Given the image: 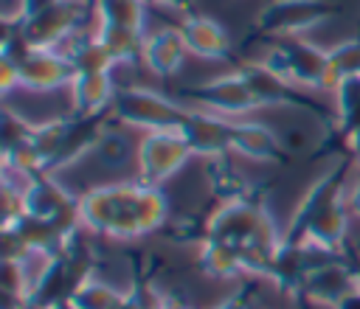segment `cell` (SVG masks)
I'll list each match as a JSON object with an SVG mask.
<instances>
[{
    "label": "cell",
    "mask_w": 360,
    "mask_h": 309,
    "mask_svg": "<svg viewBox=\"0 0 360 309\" xmlns=\"http://www.w3.org/2000/svg\"><path fill=\"white\" fill-rule=\"evenodd\" d=\"M250 298H253L250 289H239V292H233L231 298H225L222 303H217L214 309H253V306H250Z\"/></svg>",
    "instance_id": "cell-28"
},
{
    "label": "cell",
    "mask_w": 360,
    "mask_h": 309,
    "mask_svg": "<svg viewBox=\"0 0 360 309\" xmlns=\"http://www.w3.org/2000/svg\"><path fill=\"white\" fill-rule=\"evenodd\" d=\"M346 154H352V160L360 166V135H354V138L349 140V149H346Z\"/></svg>",
    "instance_id": "cell-33"
},
{
    "label": "cell",
    "mask_w": 360,
    "mask_h": 309,
    "mask_svg": "<svg viewBox=\"0 0 360 309\" xmlns=\"http://www.w3.org/2000/svg\"><path fill=\"white\" fill-rule=\"evenodd\" d=\"M93 11V3H82V0H62L28 20H20V31L22 39L34 48H62L73 34L82 31L87 14Z\"/></svg>",
    "instance_id": "cell-13"
},
{
    "label": "cell",
    "mask_w": 360,
    "mask_h": 309,
    "mask_svg": "<svg viewBox=\"0 0 360 309\" xmlns=\"http://www.w3.org/2000/svg\"><path fill=\"white\" fill-rule=\"evenodd\" d=\"M214 242H225L242 253L248 278H267L270 261L284 239L278 233L273 213L267 211L262 197L245 194L236 199L219 202L208 216H205V236Z\"/></svg>",
    "instance_id": "cell-2"
},
{
    "label": "cell",
    "mask_w": 360,
    "mask_h": 309,
    "mask_svg": "<svg viewBox=\"0 0 360 309\" xmlns=\"http://www.w3.org/2000/svg\"><path fill=\"white\" fill-rule=\"evenodd\" d=\"M262 62L273 73H278L281 79H287L304 90H332L326 48H321L315 42H307L298 37L273 39L267 48V56Z\"/></svg>",
    "instance_id": "cell-7"
},
{
    "label": "cell",
    "mask_w": 360,
    "mask_h": 309,
    "mask_svg": "<svg viewBox=\"0 0 360 309\" xmlns=\"http://www.w3.org/2000/svg\"><path fill=\"white\" fill-rule=\"evenodd\" d=\"M180 135L188 140L191 152L200 157H225L231 152V140H233V118L228 115H217L208 110H188Z\"/></svg>",
    "instance_id": "cell-14"
},
{
    "label": "cell",
    "mask_w": 360,
    "mask_h": 309,
    "mask_svg": "<svg viewBox=\"0 0 360 309\" xmlns=\"http://www.w3.org/2000/svg\"><path fill=\"white\" fill-rule=\"evenodd\" d=\"M352 289H357V281H354V272L352 267L346 264V258L312 272L307 278V284L301 287L298 298L301 303H309V306H329L335 309L340 298H346Z\"/></svg>",
    "instance_id": "cell-18"
},
{
    "label": "cell",
    "mask_w": 360,
    "mask_h": 309,
    "mask_svg": "<svg viewBox=\"0 0 360 309\" xmlns=\"http://www.w3.org/2000/svg\"><path fill=\"white\" fill-rule=\"evenodd\" d=\"M79 222L96 236L141 239L169 225V197L163 185H149L138 177L104 183L79 194Z\"/></svg>",
    "instance_id": "cell-1"
},
{
    "label": "cell",
    "mask_w": 360,
    "mask_h": 309,
    "mask_svg": "<svg viewBox=\"0 0 360 309\" xmlns=\"http://www.w3.org/2000/svg\"><path fill=\"white\" fill-rule=\"evenodd\" d=\"M93 154H96L104 166H110V169H121L124 163L132 160V143H129V138H127L124 132L104 129V135H101V140H98V146H96Z\"/></svg>",
    "instance_id": "cell-27"
},
{
    "label": "cell",
    "mask_w": 360,
    "mask_h": 309,
    "mask_svg": "<svg viewBox=\"0 0 360 309\" xmlns=\"http://www.w3.org/2000/svg\"><path fill=\"white\" fill-rule=\"evenodd\" d=\"M343 11L340 3L335 0H270L267 6L259 8L250 31L245 34L242 45L250 48L262 39H284V37H298L301 31H309Z\"/></svg>",
    "instance_id": "cell-5"
},
{
    "label": "cell",
    "mask_w": 360,
    "mask_h": 309,
    "mask_svg": "<svg viewBox=\"0 0 360 309\" xmlns=\"http://www.w3.org/2000/svg\"><path fill=\"white\" fill-rule=\"evenodd\" d=\"M357 37H360V28H357Z\"/></svg>",
    "instance_id": "cell-35"
},
{
    "label": "cell",
    "mask_w": 360,
    "mask_h": 309,
    "mask_svg": "<svg viewBox=\"0 0 360 309\" xmlns=\"http://www.w3.org/2000/svg\"><path fill=\"white\" fill-rule=\"evenodd\" d=\"M343 258H346V264L352 267L354 281H357V289H360V247H357L354 242H346V244H343Z\"/></svg>",
    "instance_id": "cell-29"
},
{
    "label": "cell",
    "mask_w": 360,
    "mask_h": 309,
    "mask_svg": "<svg viewBox=\"0 0 360 309\" xmlns=\"http://www.w3.org/2000/svg\"><path fill=\"white\" fill-rule=\"evenodd\" d=\"M129 301V289H118L96 275H90L73 295H70V306L73 309H121Z\"/></svg>",
    "instance_id": "cell-25"
},
{
    "label": "cell",
    "mask_w": 360,
    "mask_h": 309,
    "mask_svg": "<svg viewBox=\"0 0 360 309\" xmlns=\"http://www.w3.org/2000/svg\"><path fill=\"white\" fill-rule=\"evenodd\" d=\"M326 56H329V81H332V90H335L338 81L352 79V76H360V37H352V39H343V42L326 48Z\"/></svg>",
    "instance_id": "cell-26"
},
{
    "label": "cell",
    "mask_w": 360,
    "mask_h": 309,
    "mask_svg": "<svg viewBox=\"0 0 360 309\" xmlns=\"http://www.w3.org/2000/svg\"><path fill=\"white\" fill-rule=\"evenodd\" d=\"M177 96L183 101L197 104L200 110H208V112H217V115H228V118L262 110V101H259L256 90L250 87V81L245 79V73L239 67H233L231 73L214 76L208 81L180 87Z\"/></svg>",
    "instance_id": "cell-9"
},
{
    "label": "cell",
    "mask_w": 360,
    "mask_h": 309,
    "mask_svg": "<svg viewBox=\"0 0 360 309\" xmlns=\"http://www.w3.org/2000/svg\"><path fill=\"white\" fill-rule=\"evenodd\" d=\"M197 264L205 275L219 278V281H231V278H248L242 253L225 242H214V239H202L197 244Z\"/></svg>",
    "instance_id": "cell-21"
},
{
    "label": "cell",
    "mask_w": 360,
    "mask_h": 309,
    "mask_svg": "<svg viewBox=\"0 0 360 309\" xmlns=\"http://www.w3.org/2000/svg\"><path fill=\"white\" fill-rule=\"evenodd\" d=\"M17 65V81L28 93H53L62 87H70L76 67L59 48H34L22 45L17 53H11Z\"/></svg>",
    "instance_id": "cell-11"
},
{
    "label": "cell",
    "mask_w": 360,
    "mask_h": 309,
    "mask_svg": "<svg viewBox=\"0 0 360 309\" xmlns=\"http://www.w3.org/2000/svg\"><path fill=\"white\" fill-rule=\"evenodd\" d=\"M188 110L191 107H186L183 101H174L158 90L129 84L118 87L115 101L110 107V118L143 132H180Z\"/></svg>",
    "instance_id": "cell-6"
},
{
    "label": "cell",
    "mask_w": 360,
    "mask_h": 309,
    "mask_svg": "<svg viewBox=\"0 0 360 309\" xmlns=\"http://www.w3.org/2000/svg\"><path fill=\"white\" fill-rule=\"evenodd\" d=\"M354 166L352 154H340L315 183L304 191L292 211L287 242H312L329 250H343L349 242V202H346V174Z\"/></svg>",
    "instance_id": "cell-3"
},
{
    "label": "cell",
    "mask_w": 360,
    "mask_h": 309,
    "mask_svg": "<svg viewBox=\"0 0 360 309\" xmlns=\"http://www.w3.org/2000/svg\"><path fill=\"white\" fill-rule=\"evenodd\" d=\"M68 93L73 115H104L115 101L118 84L112 81V73H76Z\"/></svg>",
    "instance_id": "cell-19"
},
{
    "label": "cell",
    "mask_w": 360,
    "mask_h": 309,
    "mask_svg": "<svg viewBox=\"0 0 360 309\" xmlns=\"http://www.w3.org/2000/svg\"><path fill=\"white\" fill-rule=\"evenodd\" d=\"M231 152L259 163H278V166L290 163V152L281 143V138L259 121H233Z\"/></svg>",
    "instance_id": "cell-17"
},
{
    "label": "cell",
    "mask_w": 360,
    "mask_h": 309,
    "mask_svg": "<svg viewBox=\"0 0 360 309\" xmlns=\"http://www.w3.org/2000/svg\"><path fill=\"white\" fill-rule=\"evenodd\" d=\"M343 258V250H329L312 242H287L281 239L273 261H270V272L267 281L287 298H298L301 287L307 284V278L335 261Z\"/></svg>",
    "instance_id": "cell-8"
},
{
    "label": "cell",
    "mask_w": 360,
    "mask_h": 309,
    "mask_svg": "<svg viewBox=\"0 0 360 309\" xmlns=\"http://www.w3.org/2000/svg\"><path fill=\"white\" fill-rule=\"evenodd\" d=\"M180 34L183 42L188 48V53L200 56V59H211V62H233L239 65L242 59L233 53V45L228 39V31L208 14H194L188 11L180 22Z\"/></svg>",
    "instance_id": "cell-16"
},
{
    "label": "cell",
    "mask_w": 360,
    "mask_h": 309,
    "mask_svg": "<svg viewBox=\"0 0 360 309\" xmlns=\"http://www.w3.org/2000/svg\"><path fill=\"white\" fill-rule=\"evenodd\" d=\"M93 14L98 25H115V28H129V31L143 34L146 0H96Z\"/></svg>",
    "instance_id": "cell-24"
},
{
    "label": "cell",
    "mask_w": 360,
    "mask_h": 309,
    "mask_svg": "<svg viewBox=\"0 0 360 309\" xmlns=\"http://www.w3.org/2000/svg\"><path fill=\"white\" fill-rule=\"evenodd\" d=\"M188 157H194V152L180 132H143L135 146L138 180L149 185H163L188 163Z\"/></svg>",
    "instance_id": "cell-12"
},
{
    "label": "cell",
    "mask_w": 360,
    "mask_h": 309,
    "mask_svg": "<svg viewBox=\"0 0 360 309\" xmlns=\"http://www.w3.org/2000/svg\"><path fill=\"white\" fill-rule=\"evenodd\" d=\"M22 309H56V306H45V303H37V301H28Z\"/></svg>",
    "instance_id": "cell-34"
},
{
    "label": "cell",
    "mask_w": 360,
    "mask_h": 309,
    "mask_svg": "<svg viewBox=\"0 0 360 309\" xmlns=\"http://www.w3.org/2000/svg\"><path fill=\"white\" fill-rule=\"evenodd\" d=\"M188 48L183 42L180 28H160L146 34L143 42V65L158 76V79H172L186 59Z\"/></svg>",
    "instance_id": "cell-20"
},
{
    "label": "cell",
    "mask_w": 360,
    "mask_h": 309,
    "mask_svg": "<svg viewBox=\"0 0 360 309\" xmlns=\"http://www.w3.org/2000/svg\"><path fill=\"white\" fill-rule=\"evenodd\" d=\"M59 51H65V56L73 62L76 73H112V67H115L112 56L107 53V48L96 37V31L93 34H84V31L73 34Z\"/></svg>",
    "instance_id": "cell-22"
},
{
    "label": "cell",
    "mask_w": 360,
    "mask_h": 309,
    "mask_svg": "<svg viewBox=\"0 0 360 309\" xmlns=\"http://www.w3.org/2000/svg\"><path fill=\"white\" fill-rule=\"evenodd\" d=\"M110 112L104 115H59L45 124H34L31 129V152L39 174H56L84 154L96 152Z\"/></svg>",
    "instance_id": "cell-4"
},
{
    "label": "cell",
    "mask_w": 360,
    "mask_h": 309,
    "mask_svg": "<svg viewBox=\"0 0 360 309\" xmlns=\"http://www.w3.org/2000/svg\"><path fill=\"white\" fill-rule=\"evenodd\" d=\"M346 202H349L352 216H357V219H360V180L346 191Z\"/></svg>",
    "instance_id": "cell-30"
},
{
    "label": "cell",
    "mask_w": 360,
    "mask_h": 309,
    "mask_svg": "<svg viewBox=\"0 0 360 309\" xmlns=\"http://www.w3.org/2000/svg\"><path fill=\"white\" fill-rule=\"evenodd\" d=\"M96 37L107 48L115 65H135L143 62V42L146 34L129 31V28H115V25H96Z\"/></svg>",
    "instance_id": "cell-23"
},
{
    "label": "cell",
    "mask_w": 360,
    "mask_h": 309,
    "mask_svg": "<svg viewBox=\"0 0 360 309\" xmlns=\"http://www.w3.org/2000/svg\"><path fill=\"white\" fill-rule=\"evenodd\" d=\"M335 309H360V289H352L346 298H340Z\"/></svg>",
    "instance_id": "cell-31"
},
{
    "label": "cell",
    "mask_w": 360,
    "mask_h": 309,
    "mask_svg": "<svg viewBox=\"0 0 360 309\" xmlns=\"http://www.w3.org/2000/svg\"><path fill=\"white\" fill-rule=\"evenodd\" d=\"M146 3H155V6H169V8H177V11H191V3L194 0H146Z\"/></svg>",
    "instance_id": "cell-32"
},
{
    "label": "cell",
    "mask_w": 360,
    "mask_h": 309,
    "mask_svg": "<svg viewBox=\"0 0 360 309\" xmlns=\"http://www.w3.org/2000/svg\"><path fill=\"white\" fill-rule=\"evenodd\" d=\"M354 135H360V76L335 84V126L323 135L318 154H346Z\"/></svg>",
    "instance_id": "cell-15"
},
{
    "label": "cell",
    "mask_w": 360,
    "mask_h": 309,
    "mask_svg": "<svg viewBox=\"0 0 360 309\" xmlns=\"http://www.w3.org/2000/svg\"><path fill=\"white\" fill-rule=\"evenodd\" d=\"M22 213L39 222H51L65 233H76L79 222V197H73L56 174H34L22 185Z\"/></svg>",
    "instance_id": "cell-10"
}]
</instances>
